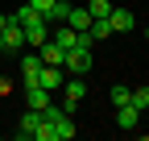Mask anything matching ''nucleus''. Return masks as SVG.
Returning a JSON list of instances; mask_svg holds the SVG:
<instances>
[{
    "instance_id": "obj_11",
    "label": "nucleus",
    "mask_w": 149,
    "mask_h": 141,
    "mask_svg": "<svg viewBox=\"0 0 149 141\" xmlns=\"http://www.w3.org/2000/svg\"><path fill=\"white\" fill-rule=\"evenodd\" d=\"M50 125H54V133H58V141H70V137H74V120H70V112H66V108L54 116Z\"/></svg>"
},
{
    "instance_id": "obj_20",
    "label": "nucleus",
    "mask_w": 149,
    "mask_h": 141,
    "mask_svg": "<svg viewBox=\"0 0 149 141\" xmlns=\"http://www.w3.org/2000/svg\"><path fill=\"white\" fill-rule=\"evenodd\" d=\"M8 21H13V17H4V13H0V29H4V25H8Z\"/></svg>"
},
{
    "instance_id": "obj_19",
    "label": "nucleus",
    "mask_w": 149,
    "mask_h": 141,
    "mask_svg": "<svg viewBox=\"0 0 149 141\" xmlns=\"http://www.w3.org/2000/svg\"><path fill=\"white\" fill-rule=\"evenodd\" d=\"M25 4H33V8H37V13H46V8H50V4H54V0H25Z\"/></svg>"
},
{
    "instance_id": "obj_7",
    "label": "nucleus",
    "mask_w": 149,
    "mask_h": 141,
    "mask_svg": "<svg viewBox=\"0 0 149 141\" xmlns=\"http://www.w3.org/2000/svg\"><path fill=\"white\" fill-rule=\"evenodd\" d=\"M62 96H66V112H70L74 104H79V100L87 96V87H83V75H74V79H66V83H62Z\"/></svg>"
},
{
    "instance_id": "obj_18",
    "label": "nucleus",
    "mask_w": 149,
    "mask_h": 141,
    "mask_svg": "<svg viewBox=\"0 0 149 141\" xmlns=\"http://www.w3.org/2000/svg\"><path fill=\"white\" fill-rule=\"evenodd\" d=\"M87 13H91V17H108V13H112V4H108V0H91Z\"/></svg>"
},
{
    "instance_id": "obj_6",
    "label": "nucleus",
    "mask_w": 149,
    "mask_h": 141,
    "mask_svg": "<svg viewBox=\"0 0 149 141\" xmlns=\"http://www.w3.org/2000/svg\"><path fill=\"white\" fill-rule=\"evenodd\" d=\"M37 54H42V62H50V66H62V58H66V50L54 42V38H46L42 46H37Z\"/></svg>"
},
{
    "instance_id": "obj_4",
    "label": "nucleus",
    "mask_w": 149,
    "mask_h": 141,
    "mask_svg": "<svg viewBox=\"0 0 149 141\" xmlns=\"http://www.w3.org/2000/svg\"><path fill=\"white\" fill-rule=\"evenodd\" d=\"M37 83H42L50 96H54V91H62V83H66V79H62V66H50V62H42V70H37Z\"/></svg>"
},
{
    "instance_id": "obj_17",
    "label": "nucleus",
    "mask_w": 149,
    "mask_h": 141,
    "mask_svg": "<svg viewBox=\"0 0 149 141\" xmlns=\"http://www.w3.org/2000/svg\"><path fill=\"white\" fill-rule=\"evenodd\" d=\"M128 104H137V108L145 112V108H149V87H133V96H128Z\"/></svg>"
},
{
    "instance_id": "obj_1",
    "label": "nucleus",
    "mask_w": 149,
    "mask_h": 141,
    "mask_svg": "<svg viewBox=\"0 0 149 141\" xmlns=\"http://www.w3.org/2000/svg\"><path fill=\"white\" fill-rule=\"evenodd\" d=\"M17 25L25 29V42H29V46H42V42L50 38V25H46V17L37 13L33 4H21V13H17Z\"/></svg>"
},
{
    "instance_id": "obj_16",
    "label": "nucleus",
    "mask_w": 149,
    "mask_h": 141,
    "mask_svg": "<svg viewBox=\"0 0 149 141\" xmlns=\"http://www.w3.org/2000/svg\"><path fill=\"white\" fill-rule=\"evenodd\" d=\"M128 96H133V87H124V83H116V87L108 91V100L116 104V108H120V104H128Z\"/></svg>"
},
{
    "instance_id": "obj_8",
    "label": "nucleus",
    "mask_w": 149,
    "mask_h": 141,
    "mask_svg": "<svg viewBox=\"0 0 149 141\" xmlns=\"http://www.w3.org/2000/svg\"><path fill=\"white\" fill-rule=\"evenodd\" d=\"M37 125H42V108H25V116H21V129H17V137H21V141H29V137L37 133Z\"/></svg>"
},
{
    "instance_id": "obj_14",
    "label": "nucleus",
    "mask_w": 149,
    "mask_h": 141,
    "mask_svg": "<svg viewBox=\"0 0 149 141\" xmlns=\"http://www.w3.org/2000/svg\"><path fill=\"white\" fill-rule=\"evenodd\" d=\"M66 25H70V29H79V33H83V29L91 25V13H87V8H74V4H70V13H66Z\"/></svg>"
},
{
    "instance_id": "obj_3",
    "label": "nucleus",
    "mask_w": 149,
    "mask_h": 141,
    "mask_svg": "<svg viewBox=\"0 0 149 141\" xmlns=\"http://www.w3.org/2000/svg\"><path fill=\"white\" fill-rule=\"evenodd\" d=\"M0 38H4V50H8V54H21V50H25V29L17 25V17L0 29Z\"/></svg>"
},
{
    "instance_id": "obj_2",
    "label": "nucleus",
    "mask_w": 149,
    "mask_h": 141,
    "mask_svg": "<svg viewBox=\"0 0 149 141\" xmlns=\"http://www.w3.org/2000/svg\"><path fill=\"white\" fill-rule=\"evenodd\" d=\"M91 46H74V50H66V58H62V66L70 70V75H87L91 70Z\"/></svg>"
},
{
    "instance_id": "obj_21",
    "label": "nucleus",
    "mask_w": 149,
    "mask_h": 141,
    "mask_svg": "<svg viewBox=\"0 0 149 141\" xmlns=\"http://www.w3.org/2000/svg\"><path fill=\"white\" fill-rule=\"evenodd\" d=\"M0 54H4V38H0Z\"/></svg>"
},
{
    "instance_id": "obj_5",
    "label": "nucleus",
    "mask_w": 149,
    "mask_h": 141,
    "mask_svg": "<svg viewBox=\"0 0 149 141\" xmlns=\"http://www.w3.org/2000/svg\"><path fill=\"white\" fill-rule=\"evenodd\" d=\"M108 21H112V33H128V29H137V17L128 13V8H112Z\"/></svg>"
},
{
    "instance_id": "obj_13",
    "label": "nucleus",
    "mask_w": 149,
    "mask_h": 141,
    "mask_svg": "<svg viewBox=\"0 0 149 141\" xmlns=\"http://www.w3.org/2000/svg\"><path fill=\"white\" fill-rule=\"evenodd\" d=\"M54 42H58L62 50H74V46H79V29H70L66 21L58 25V33H54Z\"/></svg>"
},
{
    "instance_id": "obj_15",
    "label": "nucleus",
    "mask_w": 149,
    "mask_h": 141,
    "mask_svg": "<svg viewBox=\"0 0 149 141\" xmlns=\"http://www.w3.org/2000/svg\"><path fill=\"white\" fill-rule=\"evenodd\" d=\"M42 70V54H25L21 50V75H37Z\"/></svg>"
},
{
    "instance_id": "obj_12",
    "label": "nucleus",
    "mask_w": 149,
    "mask_h": 141,
    "mask_svg": "<svg viewBox=\"0 0 149 141\" xmlns=\"http://www.w3.org/2000/svg\"><path fill=\"white\" fill-rule=\"evenodd\" d=\"M66 13H70V4H66V0H54V4H50L42 17H46V25H62V21H66Z\"/></svg>"
},
{
    "instance_id": "obj_22",
    "label": "nucleus",
    "mask_w": 149,
    "mask_h": 141,
    "mask_svg": "<svg viewBox=\"0 0 149 141\" xmlns=\"http://www.w3.org/2000/svg\"><path fill=\"white\" fill-rule=\"evenodd\" d=\"M145 42H149V29H145Z\"/></svg>"
},
{
    "instance_id": "obj_10",
    "label": "nucleus",
    "mask_w": 149,
    "mask_h": 141,
    "mask_svg": "<svg viewBox=\"0 0 149 141\" xmlns=\"http://www.w3.org/2000/svg\"><path fill=\"white\" fill-rule=\"evenodd\" d=\"M116 125L120 129H137L141 125V108H137V104H120V108H116Z\"/></svg>"
},
{
    "instance_id": "obj_9",
    "label": "nucleus",
    "mask_w": 149,
    "mask_h": 141,
    "mask_svg": "<svg viewBox=\"0 0 149 141\" xmlns=\"http://www.w3.org/2000/svg\"><path fill=\"white\" fill-rule=\"evenodd\" d=\"M50 100H54V96L46 91L42 83H29V87H25V108H46Z\"/></svg>"
}]
</instances>
